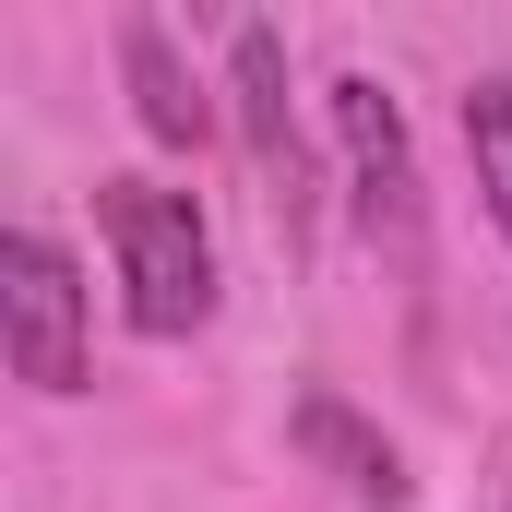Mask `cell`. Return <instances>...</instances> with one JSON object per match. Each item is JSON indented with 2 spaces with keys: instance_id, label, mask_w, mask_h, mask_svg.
<instances>
[{
  "instance_id": "cell-1",
  "label": "cell",
  "mask_w": 512,
  "mask_h": 512,
  "mask_svg": "<svg viewBox=\"0 0 512 512\" xmlns=\"http://www.w3.org/2000/svg\"><path fill=\"white\" fill-rule=\"evenodd\" d=\"M96 227H108V262H120V310L143 346H179L215 322V227L179 179H96Z\"/></svg>"
},
{
  "instance_id": "cell-2",
  "label": "cell",
  "mask_w": 512,
  "mask_h": 512,
  "mask_svg": "<svg viewBox=\"0 0 512 512\" xmlns=\"http://www.w3.org/2000/svg\"><path fill=\"white\" fill-rule=\"evenodd\" d=\"M0 358L24 393H84L96 370V298H84V262L60 251V227L0 239Z\"/></svg>"
},
{
  "instance_id": "cell-3",
  "label": "cell",
  "mask_w": 512,
  "mask_h": 512,
  "mask_svg": "<svg viewBox=\"0 0 512 512\" xmlns=\"http://www.w3.org/2000/svg\"><path fill=\"white\" fill-rule=\"evenodd\" d=\"M227 96H239V143L262 167V203L286 239H310L322 191H310V131H298V84H286V36L274 24H239L227 36Z\"/></svg>"
},
{
  "instance_id": "cell-4",
  "label": "cell",
  "mask_w": 512,
  "mask_h": 512,
  "mask_svg": "<svg viewBox=\"0 0 512 512\" xmlns=\"http://www.w3.org/2000/svg\"><path fill=\"white\" fill-rule=\"evenodd\" d=\"M334 143H346V191H358V227L405 251V239H417V143H405V108H393V84L346 72V84H334Z\"/></svg>"
},
{
  "instance_id": "cell-5",
  "label": "cell",
  "mask_w": 512,
  "mask_h": 512,
  "mask_svg": "<svg viewBox=\"0 0 512 512\" xmlns=\"http://www.w3.org/2000/svg\"><path fill=\"white\" fill-rule=\"evenodd\" d=\"M298 453H310V465H334V477H346V501H370V512H393L405 489H417V477H405V453H393L346 393H298Z\"/></svg>"
},
{
  "instance_id": "cell-6",
  "label": "cell",
  "mask_w": 512,
  "mask_h": 512,
  "mask_svg": "<svg viewBox=\"0 0 512 512\" xmlns=\"http://www.w3.org/2000/svg\"><path fill=\"white\" fill-rule=\"evenodd\" d=\"M120 72H131V108H143L155 143H179V155H191V143H215V96L179 72V48H167V24H155V12H131V24H120Z\"/></svg>"
},
{
  "instance_id": "cell-7",
  "label": "cell",
  "mask_w": 512,
  "mask_h": 512,
  "mask_svg": "<svg viewBox=\"0 0 512 512\" xmlns=\"http://www.w3.org/2000/svg\"><path fill=\"white\" fill-rule=\"evenodd\" d=\"M465 167H477V203H489V227L512 251V72L465 84Z\"/></svg>"
}]
</instances>
